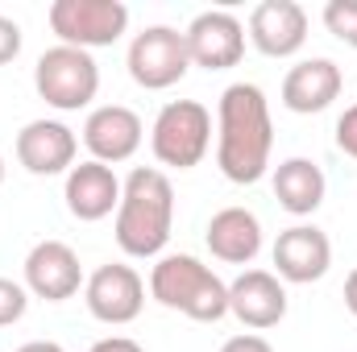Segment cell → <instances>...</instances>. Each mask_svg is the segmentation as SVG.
Returning <instances> with one entry per match:
<instances>
[{"label": "cell", "mask_w": 357, "mask_h": 352, "mask_svg": "<svg viewBox=\"0 0 357 352\" xmlns=\"http://www.w3.org/2000/svg\"><path fill=\"white\" fill-rule=\"evenodd\" d=\"M274 125L258 83H233L216 104V166L237 186H250L270 170Z\"/></svg>", "instance_id": "6da1fadb"}, {"label": "cell", "mask_w": 357, "mask_h": 352, "mask_svg": "<svg viewBox=\"0 0 357 352\" xmlns=\"http://www.w3.org/2000/svg\"><path fill=\"white\" fill-rule=\"evenodd\" d=\"M175 228V186L154 166H137L121 186L116 245L129 257H158Z\"/></svg>", "instance_id": "7a4b0ae2"}, {"label": "cell", "mask_w": 357, "mask_h": 352, "mask_svg": "<svg viewBox=\"0 0 357 352\" xmlns=\"http://www.w3.org/2000/svg\"><path fill=\"white\" fill-rule=\"evenodd\" d=\"M150 294L167 311H178L195 323H216L229 315V286L187 253H171L150 269Z\"/></svg>", "instance_id": "3957f363"}, {"label": "cell", "mask_w": 357, "mask_h": 352, "mask_svg": "<svg viewBox=\"0 0 357 352\" xmlns=\"http://www.w3.org/2000/svg\"><path fill=\"white\" fill-rule=\"evenodd\" d=\"M33 88L38 95L59 108V112H79L88 108L100 91V67L88 50H75V46H50L38 67H33Z\"/></svg>", "instance_id": "277c9868"}, {"label": "cell", "mask_w": 357, "mask_h": 352, "mask_svg": "<svg viewBox=\"0 0 357 352\" xmlns=\"http://www.w3.org/2000/svg\"><path fill=\"white\" fill-rule=\"evenodd\" d=\"M150 145L162 166H175V170L199 166L212 145V112L199 99H171L154 120Z\"/></svg>", "instance_id": "5b68a950"}, {"label": "cell", "mask_w": 357, "mask_h": 352, "mask_svg": "<svg viewBox=\"0 0 357 352\" xmlns=\"http://www.w3.org/2000/svg\"><path fill=\"white\" fill-rule=\"evenodd\" d=\"M46 21L63 38V46L91 54L96 46H112L129 29V8L121 0H54Z\"/></svg>", "instance_id": "8992f818"}, {"label": "cell", "mask_w": 357, "mask_h": 352, "mask_svg": "<svg viewBox=\"0 0 357 352\" xmlns=\"http://www.w3.org/2000/svg\"><path fill=\"white\" fill-rule=\"evenodd\" d=\"M129 75L133 83L146 91H167L191 71V54H187V38L171 25H150L129 42Z\"/></svg>", "instance_id": "52a82bcc"}, {"label": "cell", "mask_w": 357, "mask_h": 352, "mask_svg": "<svg viewBox=\"0 0 357 352\" xmlns=\"http://www.w3.org/2000/svg\"><path fill=\"white\" fill-rule=\"evenodd\" d=\"M84 303L88 311L108 323V328H121V323H133L146 307V282L133 265H121V262H108L100 265L84 282Z\"/></svg>", "instance_id": "ba28073f"}, {"label": "cell", "mask_w": 357, "mask_h": 352, "mask_svg": "<svg viewBox=\"0 0 357 352\" xmlns=\"http://www.w3.org/2000/svg\"><path fill=\"white\" fill-rule=\"evenodd\" d=\"M183 38H187L191 67H204V71H229L245 54V25L233 13H225V8L199 13L183 29Z\"/></svg>", "instance_id": "9c48e42d"}, {"label": "cell", "mask_w": 357, "mask_h": 352, "mask_svg": "<svg viewBox=\"0 0 357 352\" xmlns=\"http://www.w3.org/2000/svg\"><path fill=\"white\" fill-rule=\"evenodd\" d=\"M84 286L79 253L63 241H38L25 257V290L46 303H67Z\"/></svg>", "instance_id": "30bf717a"}, {"label": "cell", "mask_w": 357, "mask_h": 352, "mask_svg": "<svg viewBox=\"0 0 357 352\" xmlns=\"http://www.w3.org/2000/svg\"><path fill=\"white\" fill-rule=\"evenodd\" d=\"M142 116L125 104H104L96 108L88 120H84V145L91 150V162H129L137 150H142Z\"/></svg>", "instance_id": "8fae6325"}, {"label": "cell", "mask_w": 357, "mask_h": 352, "mask_svg": "<svg viewBox=\"0 0 357 352\" xmlns=\"http://www.w3.org/2000/svg\"><path fill=\"white\" fill-rule=\"evenodd\" d=\"M250 42L266 58H291L307 42V13L295 0H262L250 13Z\"/></svg>", "instance_id": "7c38bea8"}, {"label": "cell", "mask_w": 357, "mask_h": 352, "mask_svg": "<svg viewBox=\"0 0 357 352\" xmlns=\"http://www.w3.org/2000/svg\"><path fill=\"white\" fill-rule=\"evenodd\" d=\"M75 154H79V141L63 120H29L17 133V162L29 175H63L75 166Z\"/></svg>", "instance_id": "4fadbf2b"}, {"label": "cell", "mask_w": 357, "mask_h": 352, "mask_svg": "<svg viewBox=\"0 0 357 352\" xmlns=\"http://www.w3.org/2000/svg\"><path fill=\"white\" fill-rule=\"evenodd\" d=\"M274 265H278L282 282H295V286L320 282L328 273V265H333V241L316 224H295V228L278 232V241H274Z\"/></svg>", "instance_id": "5bb4252c"}, {"label": "cell", "mask_w": 357, "mask_h": 352, "mask_svg": "<svg viewBox=\"0 0 357 352\" xmlns=\"http://www.w3.org/2000/svg\"><path fill=\"white\" fill-rule=\"evenodd\" d=\"M229 315H237L254 332L278 328L287 319V290H282L278 273H270V269H245L229 286Z\"/></svg>", "instance_id": "9a60e30c"}, {"label": "cell", "mask_w": 357, "mask_h": 352, "mask_svg": "<svg viewBox=\"0 0 357 352\" xmlns=\"http://www.w3.org/2000/svg\"><path fill=\"white\" fill-rule=\"evenodd\" d=\"M63 195H67V211L84 224H96V220H104L121 207V182L112 175V166H104V162L71 166Z\"/></svg>", "instance_id": "2e32d148"}, {"label": "cell", "mask_w": 357, "mask_h": 352, "mask_svg": "<svg viewBox=\"0 0 357 352\" xmlns=\"http://www.w3.org/2000/svg\"><path fill=\"white\" fill-rule=\"evenodd\" d=\"M341 67L333 58H303L287 71L282 79V104L299 116H312V112H324L337 95H341Z\"/></svg>", "instance_id": "e0dca14e"}, {"label": "cell", "mask_w": 357, "mask_h": 352, "mask_svg": "<svg viewBox=\"0 0 357 352\" xmlns=\"http://www.w3.org/2000/svg\"><path fill=\"white\" fill-rule=\"evenodd\" d=\"M208 249L216 262L229 265H250L258 253H262V224L254 211L245 207H225L208 220Z\"/></svg>", "instance_id": "ac0fdd59"}, {"label": "cell", "mask_w": 357, "mask_h": 352, "mask_svg": "<svg viewBox=\"0 0 357 352\" xmlns=\"http://www.w3.org/2000/svg\"><path fill=\"white\" fill-rule=\"evenodd\" d=\"M324 170L312 158H287L274 166V199L291 216H312L324 203Z\"/></svg>", "instance_id": "d6986e66"}, {"label": "cell", "mask_w": 357, "mask_h": 352, "mask_svg": "<svg viewBox=\"0 0 357 352\" xmlns=\"http://www.w3.org/2000/svg\"><path fill=\"white\" fill-rule=\"evenodd\" d=\"M324 25L337 42L357 50V0H328L324 4Z\"/></svg>", "instance_id": "ffe728a7"}, {"label": "cell", "mask_w": 357, "mask_h": 352, "mask_svg": "<svg viewBox=\"0 0 357 352\" xmlns=\"http://www.w3.org/2000/svg\"><path fill=\"white\" fill-rule=\"evenodd\" d=\"M25 307H29V290L13 278H0V328L17 323L25 315Z\"/></svg>", "instance_id": "44dd1931"}, {"label": "cell", "mask_w": 357, "mask_h": 352, "mask_svg": "<svg viewBox=\"0 0 357 352\" xmlns=\"http://www.w3.org/2000/svg\"><path fill=\"white\" fill-rule=\"evenodd\" d=\"M337 150L357 158V104H349L341 112V120H337Z\"/></svg>", "instance_id": "7402d4cb"}, {"label": "cell", "mask_w": 357, "mask_h": 352, "mask_svg": "<svg viewBox=\"0 0 357 352\" xmlns=\"http://www.w3.org/2000/svg\"><path fill=\"white\" fill-rule=\"evenodd\" d=\"M21 54V25L13 17H0V67Z\"/></svg>", "instance_id": "603a6c76"}, {"label": "cell", "mask_w": 357, "mask_h": 352, "mask_svg": "<svg viewBox=\"0 0 357 352\" xmlns=\"http://www.w3.org/2000/svg\"><path fill=\"white\" fill-rule=\"evenodd\" d=\"M220 352H274L270 349L266 336H254V332H245V336H233V340H225V349Z\"/></svg>", "instance_id": "cb8c5ba5"}, {"label": "cell", "mask_w": 357, "mask_h": 352, "mask_svg": "<svg viewBox=\"0 0 357 352\" xmlns=\"http://www.w3.org/2000/svg\"><path fill=\"white\" fill-rule=\"evenodd\" d=\"M88 352H146L137 340H129V336H104V340H96Z\"/></svg>", "instance_id": "d4e9b609"}, {"label": "cell", "mask_w": 357, "mask_h": 352, "mask_svg": "<svg viewBox=\"0 0 357 352\" xmlns=\"http://www.w3.org/2000/svg\"><path fill=\"white\" fill-rule=\"evenodd\" d=\"M345 307H349V311L357 315V269L349 273V278H345Z\"/></svg>", "instance_id": "484cf974"}, {"label": "cell", "mask_w": 357, "mask_h": 352, "mask_svg": "<svg viewBox=\"0 0 357 352\" xmlns=\"http://www.w3.org/2000/svg\"><path fill=\"white\" fill-rule=\"evenodd\" d=\"M17 352H63V344H54V340H29V344H21Z\"/></svg>", "instance_id": "4316f807"}, {"label": "cell", "mask_w": 357, "mask_h": 352, "mask_svg": "<svg viewBox=\"0 0 357 352\" xmlns=\"http://www.w3.org/2000/svg\"><path fill=\"white\" fill-rule=\"evenodd\" d=\"M0 182H4V158H0Z\"/></svg>", "instance_id": "83f0119b"}]
</instances>
